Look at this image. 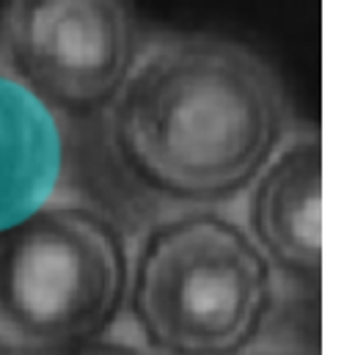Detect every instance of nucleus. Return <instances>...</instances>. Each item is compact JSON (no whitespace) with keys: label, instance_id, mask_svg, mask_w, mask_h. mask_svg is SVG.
Listing matches in <instances>:
<instances>
[{"label":"nucleus","instance_id":"1","mask_svg":"<svg viewBox=\"0 0 355 355\" xmlns=\"http://www.w3.org/2000/svg\"><path fill=\"white\" fill-rule=\"evenodd\" d=\"M105 113L121 168L182 204H218L251 187L292 127L270 64L215 33L149 39Z\"/></svg>","mask_w":355,"mask_h":355},{"label":"nucleus","instance_id":"6","mask_svg":"<svg viewBox=\"0 0 355 355\" xmlns=\"http://www.w3.org/2000/svg\"><path fill=\"white\" fill-rule=\"evenodd\" d=\"M64 174L61 116L0 67V234L50 207Z\"/></svg>","mask_w":355,"mask_h":355},{"label":"nucleus","instance_id":"3","mask_svg":"<svg viewBox=\"0 0 355 355\" xmlns=\"http://www.w3.org/2000/svg\"><path fill=\"white\" fill-rule=\"evenodd\" d=\"M130 259L96 209L50 204L0 234V353H69L119 314Z\"/></svg>","mask_w":355,"mask_h":355},{"label":"nucleus","instance_id":"4","mask_svg":"<svg viewBox=\"0 0 355 355\" xmlns=\"http://www.w3.org/2000/svg\"><path fill=\"white\" fill-rule=\"evenodd\" d=\"M127 0H8L0 67L58 116L105 110L138 55Z\"/></svg>","mask_w":355,"mask_h":355},{"label":"nucleus","instance_id":"5","mask_svg":"<svg viewBox=\"0 0 355 355\" xmlns=\"http://www.w3.org/2000/svg\"><path fill=\"white\" fill-rule=\"evenodd\" d=\"M251 226L267 259L300 278L322 265V141L317 130L289 135L254 179Z\"/></svg>","mask_w":355,"mask_h":355},{"label":"nucleus","instance_id":"2","mask_svg":"<svg viewBox=\"0 0 355 355\" xmlns=\"http://www.w3.org/2000/svg\"><path fill=\"white\" fill-rule=\"evenodd\" d=\"M138 328L163 355H237L272 309L265 251L218 212H187L152 229L127 284Z\"/></svg>","mask_w":355,"mask_h":355},{"label":"nucleus","instance_id":"7","mask_svg":"<svg viewBox=\"0 0 355 355\" xmlns=\"http://www.w3.org/2000/svg\"><path fill=\"white\" fill-rule=\"evenodd\" d=\"M69 355H144L135 347L127 345H107V342H86L75 350H69Z\"/></svg>","mask_w":355,"mask_h":355}]
</instances>
